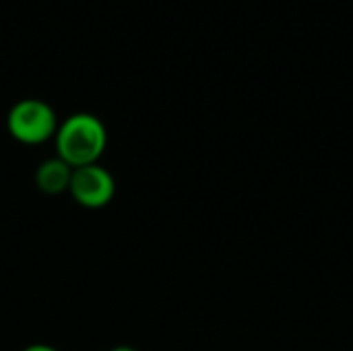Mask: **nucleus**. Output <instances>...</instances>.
<instances>
[{
    "instance_id": "1",
    "label": "nucleus",
    "mask_w": 353,
    "mask_h": 351,
    "mask_svg": "<svg viewBox=\"0 0 353 351\" xmlns=\"http://www.w3.org/2000/svg\"><path fill=\"white\" fill-rule=\"evenodd\" d=\"M54 145L56 157H60L72 170L99 163V157L108 147V130L95 114L77 112L58 124Z\"/></svg>"
},
{
    "instance_id": "2",
    "label": "nucleus",
    "mask_w": 353,
    "mask_h": 351,
    "mask_svg": "<svg viewBox=\"0 0 353 351\" xmlns=\"http://www.w3.org/2000/svg\"><path fill=\"white\" fill-rule=\"evenodd\" d=\"M58 118L50 103L41 99H21L6 116L8 134L23 145H43L54 139L58 130Z\"/></svg>"
},
{
    "instance_id": "3",
    "label": "nucleus",
    "mask_w": 353,
    "mask_h": 351,
    "mask_svg": "<svg viewBox=\"0 0 353 351\" xmlns=\"http://www.w3.org/2000/svg\"><path fill=\"white\" fill-rule=\"evenodd\" d=\"M68 194L85 209H101L112 203L116 194V180L101 163L74 168L70 176Z\"/></svg>"
},
{
    "instance_id": "4",
    "label": "nucleus",
    "mask_w": 353,
    "mask_h": 351,
    "mask_svg": "<svg viewBox=\"0 0 353 351\" xmlns=\"http://www.w3.org/2000/svg\"><path fill=\"white\" fill-rule=\"evenodd\" d=\"M70 176H72V168L68 163H64L60 157H52V159H46L37 166L35 186L43 194L56 197V194L68 192Z\"/></svg>"
},
{
    "instance_id": "5",
    "label": "nucleus",
    "mask_w": 353,
    "mask_h": 351,
    "mask_svg": "<svg viewBox=\"0 0 353 351\" xmlns=\"http://www.w3.org/2000/svg\"><path fill=\"white\" fill-rule=\"evenodd\" d=\"M23 351H58L56 348L48 345V343H33V345H27Z\"/></svg>"
},
{
    "instance_id": "6",
    "label": "nucleus",
    "mask_w": 353,
    "mask_h": 351,
    "mask_svg": "<svg viewBox=\"0 0 353 351\" xmlns=\"http://www.w3.org/2000/svg\"><path fill=\"white\" fill-rule=\"evenodd\" d=\"M108 351H139L134 350V348H130V345H116V348H112V350Z\"/></svg>"
}]
</instances>
